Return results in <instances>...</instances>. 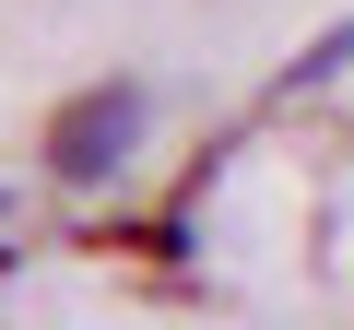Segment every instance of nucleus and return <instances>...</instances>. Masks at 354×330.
<instances>
[{"label": "nucleus", "instance_id": "1", "mask_svg": "<svg viewBox=\"0 0 354 330\" xmlns=\"http://www.w3.org/2000/svg\"><path fill=\"white\" fill-rule=\"evenodd\" d=\"M142 130H153V95H142V83H83V95L48 118V177H59V189H106L118 165L142 153Z\"/></svg>", "mask_w": 354, "mask_h": 330}, {"label": "nucleus", "instance_id": "2", "mask_svg": "<svg viewBox=\"0 0 354 330\" xmlns=\"http://www.w3.org/2000/svg\"><path fill=\"white\" fill-rule=\"evenodd\" d=\"M342 71H354V24H330V36H319V48L283 71V95H319V83H342Z\"/></svg>", "mask_w": 354, "mask_h": 330}, {"label": "nucleus", "instance_id": "3", "mask_svg": "<svg viewBox=\"0 0 354 330\" xmlns=\"http://www.w3.org/2000/svg\"><path fill=\"white\" fill-rule=\"evenodd\" d=\"M0 224H12V189H0Z\"/></svg>", "mask_w": 354, "mask_h": 330}]
</instances>
